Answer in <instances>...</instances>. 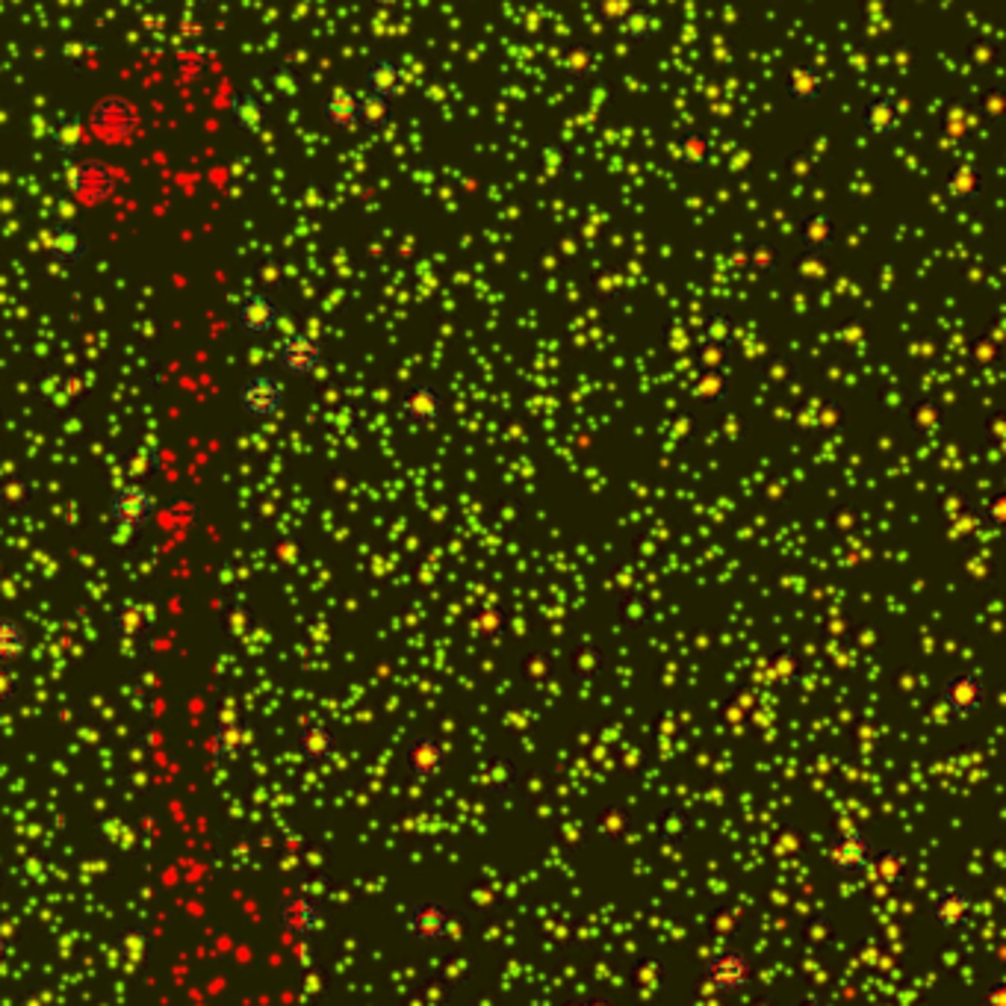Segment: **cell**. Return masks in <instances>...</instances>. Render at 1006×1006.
I'll use <instances>...</instances> for the list:
<instances>
[{
	"label": "cell",
	"instance_id": "cell-13",
	"mask_svg": "<svg viewBox=\"0 0 1006 1006\" xmlns=\"http://www.w3.org/2000/svg\"><path fill=\"white\" fill-rule=\"evenodd\" d=\"M278 360H281V369H287L290 375H310L322 363V343L307 334H290L281 343Z\"/></svg>",
	"mask_w": 1006,
	"mask_h": 1006
},
{
	"label": "cell",
	"instance_id": "cell-8",
	"mask_svg": "<svg viewBox=\"0 0 1006 1006\" xmlns=\"http://www.w3.org/2000/svg\"><path fill=\"white\" fill-rule=\"evenodd\" d=\"M239 408L254 419H269L281 414L284 408V390L269 375H254L239 390Z\"/></svg>",
	"mask_w": 1006,
	"mask_h": 1006
},
{
	"label": "cell",
	"instance_id": "cell-17",
	"mask_svg": "<svg viewBox=\"0 0 1006 1006\" xmlns=\"http://www.w3.org/2000/svg\"><path fill=\"white\" fill-rule=\"evenodd\" d=\"M363 83L372 95L390 101L396 95H402L405 89V74H402V65L390 57H381V60H372L366 65V74H363Z\"/></svg>",
	"mask_w": 1006,
	"mask_h": 1006
},
{
	"label": "cell",
	"instance_id": "cell-20",
	"mask_svg": "<svg viewBox=\"0 0 1006 1006\" xmlns=\"http://www.w3.org/2000/svg\"><path fill=\"white\" fill-rule=\"evenodd\" d=\"M151 611L142 605V602H133V599H124L121 605H116V611L110 614V626L116 635H124V638H139L151 629Z\"/></svg>",
	"mask_w": 1006,
	"mask_h": 1006
},
{
	"label": "cell",
	"instance_id": "cell-44",
	"mask_svg": "<svg viewBox=\"0 0 1006 1006\" xmlns=\"http://www.w3.org/2000/svg\"><path fill=\"white\" fill-rule=\"evenodd\" d=\"M620 614H623V620L629 623V626H644L647 620H650V602L647 599H641V596H635V599H629V602H623V608H620Z\"/></svg>",
	"mask_w": 1006,
	"mask_h": 1006
},
{
	"label": "cell",
	"instance_id": "cell-23",
	"mask_svg": "<svg viewBox=\"0 0 1006 1006\" xmlns=\"http://www.w3.org/2000/svg\"><path fill=\"white\" fill-rule=\"evenodd\" d=\"M45 245L62 263H80L89 254V245L83 242L74 225H54L45 237Z\"/></svg>",
	"mask_w": 1006,
	"mask_h": 1006
},
{
	"label": "cell",
	"instance_id": "cell-2",
	"mask_svg": "<svg viewBox=\"0 0 1006 1006\" xmlns=\"http://www.w3.org/2000/svg\"><path fill=\"white\" fill-rule=\"evenodd\" d=\"M402 930L419 942V945H440L452 936L455 930V915L446 903L440 900H416L405 909V918H402Z\"/></svg>",
	"mask_w": 1006,
	"mask_h": 1006
},
{
	"label": "cell",
	"instance_id": "cell-3",
	"mask_svg": "<svg viewBox=\"0 0 1006 1006\" xmlns=\"http://www.w3.org/2000/svg\"><path fill=\"white\" fill-rule=\"evenodd\" d=\"M877 847L874 838L862 829H844L838 832L827 847V865L838 877H862L874 859Z\"/></svg>",
	"mask_w": 1006,
	"mask_h": 1006
},
{
	"label": "cell",
	"instance_id": "cell-22",
	"mask_svg": "<svg viewBox=\"0 0 1006 1006\" xmlns=\"http://www.w3.org/2000/svg\"><path fill=\"white\" fill-rule=\"evenodd\" d=\"M800 242L809 257H824L835 242V225L827 213H812L800 225Z\"/></svg>",
	"mask_w": 1006,
	"mask_h": 1006
},
{
	"label": "cell",
	"instance_id": "cell-15",
	"mask_svg": "<svg viewBox=\"0 0 1006 1006\" xmlns=\"http://www.w3.org/2000/svg\"><path fill=\"white\" fill-rule=\"evenodd\" d=\"M785 92H788V98L794 104L812 107V104H818L827 95V83H824V77H821L818 68H812V65H791L785 71Z\"/></svg>",
	"mask_w": 1006,
	"mask_h": 1006
},
{
	"label": "cell",
	"instance_id": "cell-55",
	"mask_svg": "<svg viewBox=\"0 0 1006 1006\" xmlns=\"http://www.w3.org/2000/svg\"><path fill=\"white\" fill-rule=\"evenodd\" d=\"M57 213H60V225H71V216H77V210L71 207V201L68 198H62L60 204H57Z\"/></svg>",
	"mask_w": 1006,
	"mask_h": 1006
},
{
	"label": "cell",
	"instance_id": "cell-14",
	"mask_svg": "<svg viewBox=\"0 0 1006 1006\" xmlns=\"http://www.w3.org/2000/svg\"><path fill=\"white\" fill-rule=\"evenodd\" d=\"M237 322L245 334H269L278 325V307L266 293H248L239 301Z\"/></svg>",
	"mask_w": 1006,
	"mask_h": 1006
},
{
	"label": "cell",
	"instance_id": "cell-54",
	"mask_svg": "<svg viewBox=\"0 0 1006 1006\" xmlns=\"http://www.w3.org/2000/svg\"><path fill=\"white\" fill-rule=\"evenodd\" d=\"M995 352H998V349H995L989 340H980L977 349H974V360H977V363H992V360H995Z\"/></svg>",
	"mask_w": 1006,
	"mask_h": 1006
},
{
	"label": "cell",
	"instance_id": "cell-43",
	"mask_svg": "<svg viewBox=\"0 0 1006 1006\" xmlns=\"http://www.w3.org/2000/svg\"><path fill=\"white\" fill-rule=\"evenodd\" d=\"M729 360V346H714V343H703L697 349V363L703 366V372H723Z\"/></svg>",
	"mask_w": 1006,
	"mask_h": 1006
},
{
	"label": "cell",
	"instance_id": "cell-48",
	"mask_svg": "<svg viewBox=\"0 0 1006 1006\" xmlns=\"http://www.w3.org/2000/svg\"><path fill=\"white\" fill-rule=\"evenodd\" d=\"M248 623H251V617H248V608H245V605H234V608H231V614H228V632H231L234 638H242V635H245V629H248Z\"/></svg>",
	"mask_w": 1006,
	"mask_h": 1006
},
{
	"label": "cell",
	"instance_id": "cell-11",
	"mask_svg": "<svg viewBox=\"0 0 1006 1006\" xmlns=\"http://www.w3.org/2000/svg\"><path fill=\"white\" fill-rule=\"evenodd\" d=\"M251 726L239 717H225L219 720L213 732V756L216 762H237L251 747Z\"/></svg>",
	"mask_w": 1006,
	"mask_h": 1006
},
{
	"label": "cell",
	"instance_id": "cell-29",
	"mask_svg": "<svg viewBox=\"0 0 1006 1006\" xmlns=\"http://www.w3.org/2000/svg\"><path fill=\"white\" fill-rule=\"evenodd\" d=\"M484 785L490 788V794L496 797H505L517 788V765L508 759V756H493L490 759V768H487V776H484Z\"/></svg>",
	"mask_w": 1006,
	"mask_h": 1006
},
{
	"label": "cell",
	"instance_id": "cell-53",
	"mask_svg": "<svg viewBox=\"0 0 1006 1006\" xmlns=\"http://www.w3.org/2000/svg\"><path fill=\"white\" fill-rule=\"evenodd\" d=\"M65 186H68L71 192H80V189H86V169H83V166H77V163L65 166Z\"/></svg>",
	"mask_w": 1006,
	"mask_h": 1006
},
{
	"label": "cell",
	"instance_id": "cell-34",
	"mask_svg": "<svg viewBox=\"0 0 1006 1006\" xmlns=\"http://www.w3.org/2000/svg\"><path fill=\"white\" fill-rule=\"evenodd\" d=\"M800 676V655L794 650H779L770 655L768 661V679L773 685L785 688V685H794Z\"/></svg>",
	"mask_w": 1006,
	"mask_h": 1006
},
{
	"label": "cell",
	"instance_id": "cell-4",
	"mask_svg": "<svg viewBox=\"0 0 1006 1006\" xmlns=\"http://www.w3.org/2000/svg\"><path fill=\"white\" fill-rule=\"evenodd\" d=\"M974 915V897L968 888L945 886L939 888L930 900V918L939 930L945 933H959L971 924Z\"/></svg>",
	"mask_w": 1006,
	"mask_h": 1006
},
{
	"label": "cell",
	"instance_id": "cell-30",
	"mask_svg": "<svg viewBox=\"0 0 1006 1006\" xmlns=\"http://www.w3.org/2000/svg\"><path fill=\"white\" fill-rule=\"evenodd\" d=\"M505 626H508V614H505V608H499V605H481V608L475 611L473 632L478 638H484V641H499V638L505 635Z\"/></svg>",
	"mask_w": 1006,
	"mask_h": 1006
},
{
	"label": "cell",
	"instance_id": "cell-57",
	"mask_svg": "<svg viewBox=\"0 0 1006 1006\" xmlns=\"http://www.w3.org/2000/svg\"><path fill=\"white\" fill-rule=\"evenodd\" d=\"M794 1006H829V1004L824 1001V998H821V995H815V992H806V995H803V998H800V1001H797Z\"/></svg>",
	"mask_w": 1006,
	"mask_h": 1006
},
{
	"label": "cell",
	"instance_id": "cell-28",
	"mask_svg": "<svg viewBox=\"0 0 1006 1006\" xmlns=\"http://www.w3.org/2000/svg\"><path fill=\"white\" fill-rule=\"evenodd\" d=\"M729 375L726 372H703L694 384H691V396L700 405H717L729 399Z\"/></svg>",
	"mask_w": 1006,
	"mask_h": 1006
},
{
	"label": "cell",
	"instance_id": "cell-1",
	"mask_svg": "<svg viewBox=\"0 0 1006 1006\" xmlns=\"http://www.w3.org/2000/svg\"><path fill=\"white\" fill-rule=\"evenodd\" d=\"M703 980L714 995L738 998L756 980V965L741 947H717L703 962Z\"/></svg>",
	"mask_w": 1006,
	"mask_h": 1006
},
{
	"label": "cell",
	"instance_id": "cell-50",
	"mask_svg": "<svg viewBox=\"0 0 1006 1006\" xmlns=\"http://www.w3.org/2000/svg\"><path fill=\"white\" fill-rule=\"evenodd\" d=\"M15 691H18V676H15L6 664H0V703L12 700Z\"/></svg>",
	"mask_w": 1006,
	"mask_h": 1006
},
{
	"label": "cell",
	"instance_id": "cell-9",
	"mask_svg": "<svg viewBox=\"0 0 1006 1006\" xmlns=\"http://www.w3.org/2000/svg\"><path fill=\"white\" fill-rule=\"evenodd\" d=\"M296 750L307 765H328L337 756V735L325 723H301L296 732Z\"/></svg>",
	"mask_w": 1006,
	"mask_h": 1006
},
{
	"label": "cell",
	"instance_id": "cell-39",
	"mask_svg": "<svg viewBox=\"0 0 1006 1006\" xmlns=\"http://www.w3.org/2000/svg\"><path fill=\"white\" fill-rule=\"evenodd\" d=\"M564 71L573 80H588L596 71V54L591 45H570L564 51Z\"/></svg>",
	"mask_w": 1006,
	"mask_h": 1006
},
{
	"label": "cell",
	"instance_id": "cell-52",
	"mask_svg": "<svg viewBox=\"0 0 1006 1006\" xmlns=\"http://www.w3.org/2000/svg\"><path fill=\"white\" fill-rule=\"evenodd\" d=\"M983 116L989 121H1001L1004 119V95L995 89L986 95V104H983Z\"/></svg>",
	"mask_w": 1006,
	"mask_h": 1006
},
{
	"label": "cell",
	"instance_id": "cell-33",
	"mask_svg": "<svg viewBox=\"0 0 1006 1006\" xmlns=\"http://www.w3.org/2000/svg\"><path fill=\"white\" fill-rule=\"evenodd\" d=\"M266 86L281 101H293V98L301 95V77H298L296 68H290V65H272L269 74H266Z\"/></svg>",
	"mask_w": 1006,
	"mask_h": 1006
},
{
	"label": "cell",
	"instance_id": "cell-41",
	"mask_svg": "<svg viewBox=\"0 0 1006 1006\" xmlns=\"http://www.w3.org/2000/svg\"><path fill=\"white\" fill-rule=\"evenodd\" d=\"M971 127H974V116H971L965 107H959V104H953V107L945 113V121H942L945 136L947 139H953V142H965L968 133H971Z\"/></svg>",
	"mask_w": 1006,
	"mask_h": 1006
},
{
	"label": "cell",
	"instance_id": "cell-51",
	"mask_svg": "<svg viewBox=\"0 0 1006 1006\" xmlns=\"http://www.w3.org/2000/svg\"><path fill=\"white\" fill-rule=\"evenodd\" d=\"M983 1006H1006V983L1004 980H992L983 989Z\"/></svg>",
	"mask_w": 1006,
	"mask_h": 1006
},
{
	"label": "cell",
	"instance_id": "cell-25",
	"mask_svg": "<svg viewBox=\"0 0 1006 1006\" xmlns=\"http://www.w3.org/2000/svg\"><path fill=\"white\" fill-rule=\"evenodd\" d=\"M393 121V104L372 95V92H357V124L366 130H381Z\"/></svg>",
	"mask_w": 1006,
	"mask_h": 1006
},
{
	"label": "cell",
	"instance_id": "cell-19",
	"mask_svg": "<svg viewBox=\"0 0 1006 1006\" xmlns=\"http://www.w3.org/2000/svg\"><path fill=\"white\" fill-rule=\"evenodd\" d=\"M983 178L974 163H956L945 178V192L953 204H968L980 195Z\"/></svg>",
	"mask_w": 1006,
	"mask_h": 1006
},
{
	"label": "cell",
	"instance_id": "cell-21",
	"mask_svg": "<svg viewBox=\"0 0 1006 1006\" xmlns=\"http://www.w3.org/2000/svg\"><path fill=\"white\" fill-rule=\"evenodd\" d=\"M231 119H234V124H237L242 133L257 136V133L266 127L269 113H266L263 101H260L254 92H237V95L231 98Z\"/></svg>",
	"mask_w": 1006,
	"mask_h": 1006
},
{
	"label": "cell",
	"instance_id": "cell-59",
	"mask_svg": "<svg viewBox=\"0 0 1006 1006\" xmlns=\"http://www.w3.org/2000/svg\"><path fill=\"white\" fill-rule=\"evenodd\" d=\"M564 1006H579V1001H567V1004H564Z\"/></svg>",
	"mask_w": 1006,
	"mask_h": 1006
},
{
	"label": "cell",
	"instance_id": "cell-46",
	"mask_svg": "<svg viewBox=\"0 0 1006 1006\" xmlns=\"http://www.w3.org/2000/svg\"><path fill=\"white\" fill-rule=\"evenodd\" d=\"M632 6H635V3H629V0H602V3L596 6V12H599L608 24H620V21L632 12Z\"/></svg>",
	"mask_w": 1006,
	"mask_h": 1006
},
{
	"label": "cell",
	"instance_id": "cell-47",
	"mask_svg": "<svg viewBox=\"0 0 1006 1006\" xmlns=\"http://www.w3.org/2000/svg\"><path fill=\"white\" fill-rule=\"evenodd\" d=\"M136 534H139V529H130V526H119V523H113V526H110V532H107V543H110L113 549H127V546L136 540Z\"/></svg>",
	"mask_w": 1006,
	"mask_h": 1006
},
{
	"label": "cell",
	"instance_id": "cell-36",
	"mask_svg": "<svg viewBox=\"0 0 1006 1006\" xmlns=\"http://www.w3.org/2000/svg\"><path fill=\"white\" fill-rule=\"evenodd\" d=\"M27 650V635L15 620L0 617V664L18 661Z\"/></svg>",
	"mask_w": 1006,
	"mask_h": 1006
},
{
	"label": "cell",
	"instance_id": "cell-58",
	"mask_svg": "<svg viewBox=\"0 0 1006 1006\" xmlns=\"http://www.w3.org/2000/svg\"><path fill=\"white\" fill-rule=\"evenodd\" d=\"M12 953H15V945H12V942H9V939H6V936L0 933V965H3V962H6V959L12 956Z\"/></svg>",
	"mask_w": 1006,
	"mask_h": 1006
},
{
	"label": "cell",
	"instance_id": "cell-40",
	"mask_svg": "<svg viewBox=\"0 0 1006 1006\" xmlns=\"http://www.w3.org/2000/svg\"><path fill=\"white\" fill-rule=\"evenodd\" d=\"M735 337V322L726 313H711L703 325V343H714V346H729Z\"/></svg>",
	"mask_w": 1006,
	"mask_h": 1006
},
{
	"label": "cell",
	"instance_id": "cell-38",
	"mask_svg": "<svg viewBox=\"0 0 1006 1006\" xmlns=\"http://www.w3.org/2000/svg\"><path fill=\"white\" fill-rule=\"evenodd\" d=\"M537 166L549 180H564L570 175V154L564 145H543L537 154Z\"/></svg>",
	"mask_w": 1006,
	"mask_h": 1006
},
{
	"label": "cell",
	"instance_id": "cell-49",
	"mask_svg": "<svg viewBox=\"0 0 1006 1006\" xmlns=\"http://www.w3.org/2000/svg\"><path fill=\"white\" fill-rule=\"evenodd\" d=\"M827 275V266H824V260L821 257H803L800 260V278H806V281H818V278H824Z\"/></svg>",
	"mask_w": 1006,
	"mask_h": 1006
},
{
	"label": "cell",
	"instance_id": "cell-10",
	"mask_svg": "<svg viewBox=\"0 0 1006 1006\" xmlns=\"http://www.w3.org/2000/svg\"><path fill=\"white\" fill-rule=\"evenodd\" d=\"M281 927L293 936H313L322 927V909L313 897L307 894H293L281 903Z\"/></svg>",
	"mask_w": 1006,
	"mask_h": 1006
},
{
	"label": "cell",
	"instance_id": "cell-24",
	"mask_svg": "<svg viewBox=\"0 0 1006 1006\" xmlns=\"http://www.w3.org/2000/svg\"><path fill=\"white\" fill-rule=\"evenodd\" d=\"M900 110H897V104H894V98H871L868 101V107H865V113H862V124H865V130L871 133V136H891V133H897V127H900Z\"/></svg>",
	"mask_w": 1006,
	"mask_h": 1006
},
{
	"label": "cell",
	"instance_id": "cell-32",
	"mask_svg": "<svg viewBox=\"0 0 1006 1006\" xmlns=\"http://www.w3.org/2000/svg\"><path fill=\"white\" fill-rule=\"evenodd\" d=\"M36 496V484L27 481L24 475H6L0 481V505L9 508V511H18L24 505H30Z\"/></svg>",
	"mask_w": 1006,
	"mask_h": 1006
},
{
	"label": "cell",
	"instance_id": "cell-26",
	"mask_svg": "<svg viewBox=\"0 0 1006 1006\" xmlns=\"http://www.w3.org/2000/svg\"><path fill=\"white\" fill-rule=\"evenodd\" d=\"M620 27V33L626 36V39H632V42H647L650 39L652 33H658V27H661V18L652 12L650 6H644V3H635L632 6V12L617 24Z\"/></svg>",
	"mask_w": 1006,
	"mask_h": 1006
},
{
	"label": "cell",
	"instance_id": "cell-37",
	"mask_svg": "<svg viewBox=\"0 0 1006 1006\" xmlns=\"http://www.w3.org/2000/svg\"><path fill=\"white\" fill-rule=\"evenodd\" d=\"M80 142H83V121L77 116H62L54 124V148L60 151L62 157H74Z\"/></svg>",
	"mask_w": 1006,
	"mask_h": 1006
},
{
	"label": "cell",
	"instance_id": "cell-45",
	"mask_svg": "<svg viewBox=\"0 0 1006 1006\" xmlns=\"http://www.w3.org/2000/svg\"><path fill=\"white\" fill-rule=\"evenodd\" d=\"M750 266L756 272H773L776 269V248L770 242H756L750 251Z\"/></svg>",
	"mask_w": 1006,
	"mask_h": 1006
},
{
	"label": "cell",
	"instance_id": "cell-12",
	"mask_svg": "<svg viewBox=\"0 0 1006 1006\" xmlns=\"http://www.w3.org/2000/svg\"><path fill=\"white\" fill-rule=\"evenodd\" d=\"M399 411L408 422L416 425H431L443 416V396L431 387V384H411L402 393Z\"/></svg>",
	"mask_w": 1006,
	"mask_h": 1006
},
{
	"label": "cell",
	"instance_id": "cell-6",
	"mask_svg": "<svg viewBox=\"0 0 1006 1006\" xmlns=\"http://www.w3.org/2000/svg\"><path fill=\"white\" fill-rule=\"evenodd\" d=\"M942 706L950 717L968 720L986 706V685L977 673H956L942 685Z\"/></svg>",
	"mask_w": 1006,
	"mask_h": 1006
},
{
	"label": "cell",
	"instance_id": "cell-27",
	"mask_svg": "<svg viewBox=\"0 0 1006 1006\" xmlns=\"http://www.w3.org/2000/svg\"><path fill=\"white\" fill-rule=\"evenodd\" d=\"M160 470V455L154 446L142 443V446H133L127 455H124V475L130 478V484H142L145 478Z\"/></svg>",
	"mask_w": 1006,
	"mask_h": 1006
},
{
	"label": "cell",
	"instance_id": "cell-5",
	"mask_svg": "<svg viewBox=\"0 0 1006 1006\" xmlns=\"http://www.w3.org/2000/svg\"><path fill=\"white\" fill-rule=\"evenodd\" d=\"M449 765V753L443 747L440 738L434 735H416L405 744V768L411 773V779L425 785L434 782Z\"/></svg>",
	"mask_w": 1006,
	"mask_h": 1006
},
{
	"label": "cell",
	"instance_id": "cell-35",
	"mask_svg": "<svg viewBox=\"0 0 1006 1006\" xmlns=\"http://www.w3.org/2000/svg\"><path fill=\"white\" fill-rule=\"evenodd\" d=\"M679 157H682V163H685L688 169H700V166H706L711 157L709 136L700 133V130L685 133V136L679 139Z\"/></svg>",
	"mask_w": 1006,
	"mask_h": 1006
},
{
	"label": "cell",
	"instance_id": "cell-42",
	"mask_svg": "<svg viewBox=\"0 0 1006 1006\" xmlns=\"http://www.w3.org/2000/svg\"><path fill=\"white\" fill-rule=\"evenodd\" d=\"M844 416H847V411H844V405H838V402H824V405H818V411H815V431H824V434L838 431V428L844 425Z\"/></svg>",
	"mask_w": 1006,
	"mask_h": 1006
},
{
	"label": "cell",
	"instance_id": "cell-56",
	"mask_svg": "<svg viewBox=\"0 0 1006 1006\" xmlns=\"http://www.w3.org/2000/svg\"><path fill=\"white\" fill-rule=\"evenodd\" d=\"M579 1006H617L611 998H605V995H588V998H582L579 1001Z\"/></svg>",
	"mask_w": 1006,
	"mask_h": 1006
},
{
	"label": "cell",
	"instance_id": "cell-31",
	"mask_svg": "<svg viewBox=\"0 0 1006 1006\" xmlns=\"http://www.w3.org/2000/svg\"><path fill=\"white\" fill-rule=\"evenodd\" d=\"M909 425H912V431L921 434V437H933L936 431H942L945 414H942L939 402H933V399H921V402L909 411Z\"/></svg>",
	"mask_w": 1006,
	"mask_h": 1006
},
{
	"label": "cell",
	"instance_id": "cell-16",
	"mask_svg": "<svg viewBox=\"0 0 1006 1006\" xmlns=\"http://www.w3.org/2000/svg\"><path fill=\"white\" fill-rule=\"evenodd\" d=\"M909 868H912V856L903 847H883V850L874 853L865 874H871V880L880 883V886L897 888L906 880Z\"/></svg>",
	"mask_w": 1006,
	"mask_h": 1006
},
{
	"label": "cell",
	"instance_id": "cell-7",
	"mask_svg": "<svg viewBox=\"0 0 1006 1006\" xmlns=\"http://www.w3.org/2000/svg\"><path fill=\"white\" fill-rule=\"evenodd\" d=\"M154 496L148 487L142 484H124L113 496H110V517L119 526H130V529H142L151 517H154Z\"/></svg>",
	"mask_w": 1006,
	"mask_h": 1006
},
{
	"label": "cell",
	"instance_id": "cell-18",
	"mask_svg": "<svg viewBox=\"0 0 1006 1006\" xmlns=\"http://www.w3.org/2000/svg\"><path fill=\"white\" fill-rule=\"evenodd\" d=\"M322 119L337 130H357V92L337 86L325 95L322 101Z\"/></svg>",
	"mask_w": 1006,
	"mask_h": 1006
}]
</instances>
